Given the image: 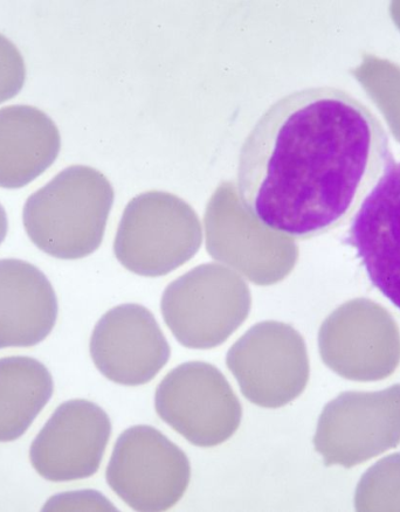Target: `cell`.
I'll use <instances>...</instances> for the list:
<instances>
[{"mask_svg":"<svg viewBox=\"0 0 400 512\" xmlns=\"http://www.w3.org/2000/svg\"><path fill=\"white\" fill-rule=\"evenodd\" d=\"M58 313L57 294L39 268L0 260V349L36 347L50 336Z\"/></svg>","mask_w":400,"mask_h":512,"instance_id":"30bf717a","label":"cell"},{"mask_svg":"<svg viewBox=\"0 0 400 512\" xmlns=\"http://www.w3.org/2000/svg\"><path fill=\"white\" fill-rule=\"evenodd\" d=\"M226 365L243 396L264 408H280L305 385L302 339L291 325L266 321L253 325L227 352Z\"/></svg>","mask_w":400,"mask_h":512,"instance_id":"8992f818","label":"cell"},{"mask_svg":"<svg viewBox=\"0 0 400 512\" xmlns=\"http://www.w3.org/2000/svg\"><path fill=\"white\" fill-rule=\"evenodd\" d=\"M349 242L372 285L400 310V162L363 200L351 220Z\"/></svg>","mask_w":400,"mask_h":512,"instance_id":"9c48e42d","label":"cell"},{"mask_svg":"<svg viewBox=\"0 0 400 512\" xmlns=\"http://www.w3.org/2000/svg\"><path fill=\"white\" fill-rule=\"evenodd\" d=\"M26 79L23 55L8 38L0 34V103L15 98Z\"/></svg>","mask_w":400,"mask_h":512,"instance_id":"9a60e30c","label":"cell"},{"mask_svg":"<svg viewBox=\"0 0 400 512\" xmlns=\"http://www.w3.org/2000/svg\"><path fill=\"white\" fill-rule=\"evenodd\" d=\"M384 124L334 87L300 89L260 116L240 149L237 196L268 231L308 240L354 217L392 164Z\"/></svg>","mask_w":400,"mask_h":512,"instance_id":"6da1fadb","label":"cell"},{"mask_svg":"<svg viewBox=\"0 0 400 512\" xmlns=\"http://www.w3.org/2000/svg\"><path fill=\"white\" fill-rule=\"evenodd\" d=\"M57 124L40 109H0V188L22 189L43 175L59 156Z\"/></svg>","mask_w":400,"mask_h":512,"instance_id":"7c38bea8","label":"cell"},{"mask_svg":"<svg viewBox=\"0 0 400 512\" xmlns=\"http://www.w3.org/2000/svg\"><path fill=\"white\" fill-rule=\"evenodd\" d=\"M147 219L129 205L115 240V255L123 267L137 275L158 278L189 261L202 242L198 225L172 228L176 221L151 219L139 198L135 199Z\"/></svg>","mask_w":400,"mask_h":512,"instance_id":"8fae6325","label":"cell"},{"mask_svg":"<svg viewBox=\"0 0 400 512\" xmlns=\"http://www.w3.org/2000/svg\"><path fill=\"white\" fill-rule=\"evenodd\" d=\"M112 204V186L99 171L71 166L26 200L25 231L53 258H86L101 244Z\"/></svg>","mask_w":400,"mask_h":512,"instance_id":"7a4b0ae2","label":"cell"},{"mask_svg":"<svg viewBox=\"0 0 400 512\" xmlns=\"http://www.w3.org/2000/svg\"><path fill=\"white\" fill-rule=\"evenodd\" d=\"M53 378L31 357L0 359V442L22 438L53 396Z\"/></svg>","mask_w":400,"mask_h":512,"instance_id":"5bb4252c","label":"cell"},{"mask_svg":"<svg viewBox=\"0 0 400 512\" xmlns=\"http://www.w3.org/2000/svg\"><path fill=\"white\" fill-rule=\"evenodd\" d=\"M93 362L110 382L146 385L168 364L171 349L151 311L140 304H121L107 311L95 325Z\"/></svg>","mask_w":400,"mask_h":512,"instance_id":"ba28073f","label":"cell"},{"mask_svg":"<svg viewBox=\"0 0 400 512\" xmlns=\"http://www.w3.org/2000/svg\"><path fill=\"white\" fill-rule=\"evenodd\" d=\"M44 511H115L112 503L96 491H77L54 496L45 504Z\"/></svg>","mask_w":400,"mask_h":512,"instance_id":"2e32d148","label":"cell"},{"mask_svg":"<svg viewBox=\"0 0 400 512\" xmlns=\"http://www.w3.org/2000/svg\"><path fill=\"white\" fill-rule=\"evenodd\" d=\"M9 231V220L8 214L2 205H0V245L3 244L6 235H8Z\"/></svg>","mask_w":400,"mask_h":512,"instance_id":"e0dca14e","label":"cell"},{"mask_svg":"<svg viewBox=\"0 0 400 512\" xmlns=\"http://www.w3.org/2000/svg\"><path fill=\"white\" fill-rule=\"evenodd\" d=\"M112 435L108 414L92 401L61 404L33 440L30 460L51 482L88 479L98 472Z\"/></svg>","mask_w":400,"mask_h":512,"instance_id":"52a82bcc","label":"cell"},{"mask_svg":"<svg viewBox=\"0 0 400 512\" xmlns=\"http://www.w3.org/2000/svg\"><path fill=\"white\" fill-rule=\"evenodd\" d=\"M108 486L135 511H167L182 500L191 480L188 456L156 428H128L107 467Z\"/></svg>","mask_w":400,"mask_h":512,"instance_id":"277c9868","label":"cell"},{"mask_svg":"<svg viewBox=\"0 0 400 512\" xmlns=\"http://www.w3.org/2000/svg\"><path fill=\"white\" fill-rule=\"evenodd\" d=\"M252 307L250 287L216 264L192 269L164 290L161 302L165 324L183 347H219L247 320Z\"/></svg>","mask_w":400,"mask_h":512,"instance_id":"3957f363","label":"cell"},{"mask_svg":"<svg viewBox=\"0 0 400 512\" xmlns=\"http://www.w3.org/2000/svg\"><path fill=\"white\" fill-rule=\"evenodd\" d=\"M158 417L190 444L211 448L238 431L243 408L215 365L189 362L177 366L158 385Z\"/></svg>","mask_w":400,"mask_h":512,"instance_id":"5b68a950","label":"cell"},{"mask_svg":"<svg viewBox=\"0 0 400 512\" xmlns=\"http://www.w3.org/2000/svg\"><path fill=\"white\" fill-rule=\"evenodd\" d=\"M238 227L208 226V251L213 259L236 269L257 286H273L291 273L295 248L289 239L268 231L241 206Z\"/></svg>","mask_w":400,"mask_h":512,"instance_id":"4fadbf2b","label":"cell"}]
</instances>
